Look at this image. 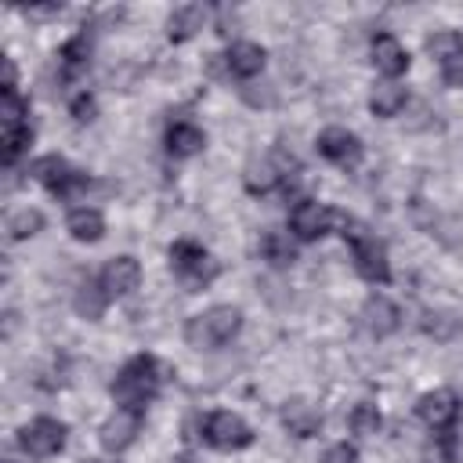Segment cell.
Returning <instances> with one entry per match:
<instances>
[{"instance_id":"6da1fadb","label":"cell","mask_w":463,"mask_h":463,"mask_svg":"<svg viewBox=\"0 0 463 463\" xmlns=\"http://www.w3.org/2000/svg\"><path fill=\"white\" fill-rule=\"evenodd\" d=\"M159 391V365L152 354H134L112 380V398L123 409H145V402Z\"/></svg>"},{"instance_id":"7a4b0ae2","label":"cell","mask_w":463,"mask_h":463,"mask_svg":"<svg viewBox=\"0 0 463 463\" xmlns=\"http://www.w3.org/2000/svg\"><path fill=\"white\" fill-rule=\"evenodd\" d=\"M242 326V311L232 307V304H217L195 318H188L184 326V340L195 347V351H213L221 344H228Z\"/></svg>"},{"instance_id":"3957f363","label":"cell","mask_w":463,"mask_h":463,"mask_svg":"<svg viewBox=\"0 0 463 463\" xmlns=\"http://www.w3.org/2000/svg\"><path fill=\"white\" fill-rule=\"evenodd\" d=\"M340 224H344L340 235H344V239L351 242V250H354V268H358V275L383 286V282L391 279V264H387L383 242L373 239V235H365V228H362L358 221H351V217H340Z\"/></svg>"},{"instance_id":"277c9868","label":"cell","mask_w":463,"mask_h":463,"mask_svg":"<svg viewBox=\"0 0 463 463\" xmlns=\"http://www.w3.org/2000/svg\"><path fill=\"white\" fill-rule=\"evenodd\" d=\"M170 268H174V275H177L184 286H192V289L206 286V282L217 275V264L210 260V253H206L199 242H192V239H177V242L170 246Z\"/></svg>"},{"instance_id":"5b68a950","label":"cell","mask_w":463,"mask_h":463,"mask_svg":"<svg viewBox=\"0 0 463 463\" xmlns=\"http://www.w3.org/2000/svg\"><path fill=\"white\" fill-rule=\"evenodd\" d=\"M29 174L40 181V184H47L54 195H72V192H80L83 184H87V177L80 174V170H72L61 156H40V159H33V166H29Z\"/></svg>"},{"instance_id":"8992f818","label":"cell","mask_w":463,"mask_h":463,"mask_svg":"<svg viewBox=\"0 0 463 463\" xmlns=\"http://www.w3.org/2000/svg\"><path fill=\"white\" fill-rule=\"evenodd\" d=\"M203 438L213 445V449H246L250 441H253V430L246 427V420L242 416H235V412H210L206 416V423H203Z\"/></svg>"},{"instance_id":"52a82bcc","label":"cell","mask_w":463,"mask_h":463,"mask_svg":"<svg viewBox=\"0 0 463 463\" xmlns=\"http://www.w3.org/2000/svg\"><path fill=\"white\" fill-rule=\"evenodd\" d=\"M18 445H22L29 456H36V459L54 456V452L65 449V423L51 420V416H40V420H33V423H25V427L18 430Z\"/></svg>"},{"instance_id":"ba28073f","label":"cell","mask_w":463,"mask_h":463,"mask_svg":"<svg viewBox=\"0 0 463 463\" xmlns=\"http://www.w3.org/2000/svg\"><path fill=\"white\" fill-rule=\"evenodd\" d=\"M336 217H340V213H333L329 206H322V203H315V199H300V203L289 210V228H293L297 239L315 242V239H322V235L329 232V224H333Z\"/></svg>"},{"instance_id":"9c48e42d","label":"cell","mask_w":463,"mask_h":463,"mask_svg":"<svg viewBox=\"0 0 463 463\" xmlns=\"http://www.w3.org/2000/svg\"><path fill=\"white\" fill-rule=\"evenodd\" d=\"M137 434H141V409H116L98 430L105 452H123Z\"/></svg>"},{"instance_id":"30bf717a","label":"cell","mask_w":463,"mask_h":463,"mask_svg":"<svg viewBox=\"0 0 463 463\" xmlns=\"http://www.w3.org/2000/svg\"><path fill=\"white\" fill-rule=\"evenodd\" d=\"M318 152L329 159V163H340V166H354L362 159V141L344 130V127H329L318 134Z\"/></svg>"},{"instance_id":"8fae6325","label":"cell","mask_w":463,"mask_h":463,"mask_svg":"<svg viewBox=\"0 0 463 463\" xmlns=\"http://www.w3.org/2000/svg\"><path fill=\"white\" fill-rule=\"evenodd\" d=\"M101 289L109 293V297H127V293H134L137 289V282H141V268H137V260L134 257H112L105 268H101Z\"/></svg>"},{"instance_id":"7c38bea8","label":"cell","mask_w":463,"mask_h":463,"mask_svg":"<svg viewBox=\"0 0 463 463\" xmlns=\"http://www.w3.org/2000/svg\"><path fill=\"white\" fill-rule=\"evenodd\" d=\"M416 412H420V420L427 423V427H434V430H445L456 416H459V398L452 394V391H427L423 398H420V405H416Z\"/></svg>"},{"instance_id":"4fadbf2b","label":"cell","mask_w":463,"mask_h":463,"mask_svg":"<svg viewBox=\"0 0 463 463\" xmlns=\"http://www.w3.org/2000/svg\"><path fill=\"white\" fill-rule=\"evenodd\" d=\"M282 423H286V430H289L293 438H315V434L322 430V412H318L311 402L293 398V402L282 405Z\"/></svg>"},{"instance_id":"5bb4252c","label":"cell","mask_w":463,"mask_h":463,"mask_svg":"<svg viewBox=\"0 0 463 463\" xmlns=\"http://www.w3.org/2000/svg\"><path fill=\"white\" fill-rule=\"evenodd\" d=\"M373 61L383 76H402L409 69V51L391 36V33H380L373 40Z\"/></svg>"},{"instance_id":"9a60e30c","label":"cell","mask_w":463,"mask_h":463,"mask_svg":"<svg viewBox=\"0 0 463 463\" xmlns=\"http://www.w3.org/2000/svg\"><path fill=\"white\" fill-rule=\"evenodd\" d=\"M362 318H365V329H369L373 336H387V333L398 329L402 311H398V304H391L387 297H369L365 307H362Z\"/></svg>"},{"instance_id":"2e32d148","label":"cell","mask_w":463,"mask_h":463,"mask_svg":"<svg viewBox=\"0 0 463 463\" xmlns=\"http://www.w3.org/2000/svg\"><path fill=\"white\" fill-rule=\"evenodd\" d=\"M224 61H228L232 76L250 80V76H257V72L264 69V47H260V43H250V40L232 43V47H228V54H224Z\"/></svg>"},{"instance_id":"e0dca14e","label":"cell","mask_w":463,"mask_h":463,"mask_svg":"<svg viewBox=\"0 0 463 463\" xmlns=\"http://www.w3.org/2000/svg\"><path fill=\"white\" fill-rule=\"evenodd\" d=\"M203 145H206V134H203L195 123H184V119H181V123H174V127L166 130V152H170V156H181V159H184V156H195Z\"/></svg>"},{"instance_id":"ac0fdd59","label":"cell","mask_w":463,"mask_h":463,"mask_svg":"<svg viewBox=\"0 0 463 463\" xmlns=\"http://www.w3.org/2000/svg\"><path fill=\"white\" fill-rule=\"evenodd\" d=\"M203 22H206V11L199 7V4H184V7H177L174 14H170V22H166V33H170V40H188V36H195L199 29H203Z\"/></svg>"},{"instance_id":"d6986e66","label":"cell","mask_w":463,"mask_h":463,"mask_svg":"<svg viewBox=\"0 0 463 463\" xmlns=\"http://www.w3.org/2000/svg\"><path fill=\"white\" fill-rule=\"evenodd\" d=\"M369 109H373V116H380V119L398 116V112L405 109V87H398V83H376L373 94H369Z\"/></svg>"},{"instance_id":"ffe728a7","label":"cell","mask_w":463,"mask_h":463,"mask_svg":"<svg viewBox=\"0 0 463 463\" xmlns=\"http://www.w3.org/2000/svg\"><path fill=\"white\" fill-rule=\"evenodd\" d=\"M65 224H69V235H72V239H80V242H98V239H101V232H105L101 213H98V210H90V206L72 210Z\"/></svg>"},{"instance_id":"44dd1931","label":"cell","mask_w":463,"mask_h":463,"mask_svg":"<svg viewBox=\"0 0 463 463\" xmlns=\"http://www.w3.org/2000/svg\"><path fill=\"white\" fill-rule=\"evenodd\" d=\"M87 58H90V40H87V33H80V36L65 40V43H61V51H58L61 76H65V80H72V76L87 65Z\"/></svg>"},{"instance_id":"7402d4cb","label":"cell","mask_w":463,"mask_h":463,"mask_svg":"<svg viewBox=\"0 0 463 463\" xmlns=\"http://www.w3.org/2000/svg\"><path fill=\"white\" fill-rule=\"evenodd\" d=\"M105 304H109V293L101 289V282H80V289H76V297H72V307L83 315V318H101V311H105Z\"/></svg>"},{"instance_id":"603a6c76","label":"cell","mask_w":463,"mask_h":463,"mask_svg":"<svg viewBox=\"0 0 463 463\" xmlns=\"http://www.w3.org/2000/svg\"><path fill=\"white\" fill-rule=\"evenodd\" d=\"M260 257L268 264H275V268H289L297 260V250H293V242L282 232H264L260 235Z\"/></svg>"},{"instance_id":"cb8c5ba5","label":"cell","mask_w":463,"mask_h":463,"mask_svg":"<svg viewBox=\"0 0 463 463\" xmlns=\"http://www.w3.org/2000/svg\"><path fill=\"white\" fill-rule=\"evenodd\" d=\"M246 188L253 192V195H268L279 181H282V170L275 166V163H268V159H260V163H250L246 166Z\"/></svg>"},{"instance_id":"d4e9b609","label":"cell","mask_w":463,"mask_h":463,"mask_svg":"<svg viewBox=\"0 0 463 463\" xmlns=\"http://www.w3.org/2000/svg\"><path fill=\"white\" fill-rule=\"evenodd\" d=\"M420 326H423V333L434 336V340H452V336L459 333V318H456L452 311H427Z\"/></svg>"},{"instance_id":"484cf974","label":"cell","mask_w":463,"mask_h":463,"mask_svg":"<svg viewBox=\"0 0 463 463\" xmlns=\"http://www.w3.org/2000/svg\"><path fill=\"white\" fill-rule=\"evenodd\" d=\"M43 228V213L40 210H14L11 217H7V235L11 239H29V235H36Z\"/></svg>"},{"instance_id":"4316f807","label":"cell","mask_w":463,"mask_h":463,"mask_svg":"<svg viewBox=\"0 0 463 463\" xmlns=\"http://www.w3.org/2000/svg\"><path fill=\"white\" fill-rule=\"evenodd\" d=\"M29 141H33V127L29 123L25 127H4V163L14 166L18 156L29 148Z\"/></svg>"},{"instance_id":"83f0119b","label":"cell","mask_w":463,"mask_h":463,"mask_svg":"<svg viewBox=\"0 0 463 463\" xmlns=\"http://www.w3.org/2000/svg\"><path fill=\"white\" fill-rule=\"evenodd\" d=\"M347 423H351V430H354V434L369 438V434H376V430H380V412H376V405H369V402H358V405L351 409Z\"/></svg>"},{"instance_id":"f1b7e54d","label":"cell","mask_w":463,"mask_h":463,"mask_svg":"<svg viewBox=\"0 0 463 463\" xmlns=\"http://www.w3.org/2000/svg\"><path fill=\"white\" fill-rule=\"evenodd\" d=\"M25 112H29V105L18 98V94H4V127H25Z\"/></svg>"},{"instance_id":"f546056e","label":"cell","mask_w":463,"mask_h":463,"mask_svg":"<svg viewBox=\"0 0 463 463\" xmlns=\"http://www.w3.org/2000/svg\"><path fill=\"white\" fill-rule=\"evenodd\" d=\"M441 80L449 87H463V47L452 51L449 58H441Z\"/></svg>"},{"instance_id":"4dcf8cb0","label":"cell","mask_w":463,"mask_h":463,"mask_svg":"<svg viewBox=\"0 0 463 463\" xmlns=\"http://www.w3.org/2000/svg\"><path fill=\"white\" fill-rule=\"evenodd\" d=\"M427 47H430V54H434V58H449L452 51H459V47H463V40H459L456 33H434V36L427 40Z\"/></svg>"},{"instance_id":"1f68e13d","label":"cell","mask_w":463,"mask_h":463,"mask_svg":"<svg viewBox=\"0 0 463 463\" xmlns=\"http://www.w3.org/2000/svg\"><path fill=\"white\" fill-rule=\"evenodd\" d=\"M322 463H358V452H354V445H333L326 456H322Z\"/></svg>"},{"instance_id":"d6a6232c","label":"cell","mask_w":463,"mask_h":463,"mask_svg":"<svg viewBox=\"0 0 463 463\" xmlns=\"http://www.w3.org/2000/svg\"><path fill=\"white\" fill-rule=\"evenodd\" d=\"M72 116H76L80 123L94 119V98H90V94H80V98L72 101Z\"/></svg>"},{"instance_id":"836d02e7","label":"cell","mask_w":463,"mask_h":463,"mask_svg":"<svg viewBox=\"0 0 463 463\" xmlns=\"http://www.w3.org/2000/svg\"><path fill=\"white\" fill-rule=\"evenodd\" d=\"M83 463H116V459H83Z\"/></svg>"},{"instance_id":"e575fe53","label":"cell","mask_w":463,"mask_h":463,"mask_svg":"<svg viewBox=\"0 0 463 463\" xmlns=\"http://www.w3.org/2000/svg\"><path fill=\"white\" fill-rule=\"evenodd\" d=\"M174 463H192V459H174Z\"/></svg>"},{"instance_id":"d590c367","label":"cell","mask_w":463,"mask_h":463,"mask_svg":"<svg viewBox=\"0 0 463 463\" xmlns=\"http://www.w3.org/2000/svg\"><path fill=\"white\" fill-rule=\"evenodd\" d=\"M4 463H14V459H4Z\"/></svg>"}]
</instances>
